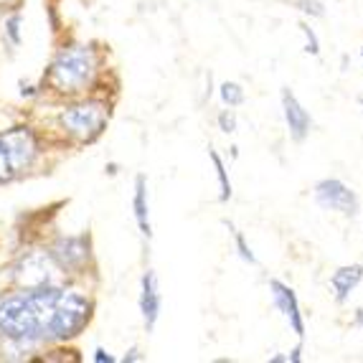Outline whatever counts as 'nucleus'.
<instances>
[{
    "instance_id": "6",
    "label": "nucleus",
    "mask_w": 363,
    "mask_h": 363,
    "mask_svg": "<svg viewBox=\"0 0 363 363\" xmlns=\"http://www.w3.org/2000/svg\"><path fill=\"white\" fill-rule=\"evenodd\" d=\"M0 140H3L8 155H11V163L16 168V173H23V170H28L30 165L36 163L41 145H38L36 133L28 125H16V128L3 130Z\"/></svg>"
},
{
    "instance_id": "8",
    "label": "nucleus",
    "mask_w": 363,
    "mask_h": 363,
    "mask_svg": "<svg viewBox=\"0 0 363 363\" xmlns=\"http://www.w3.org/2000/svg\"><path fill=\"white\" fill-rule=\"evenodd\" d=\"M315 201L328 211H340L345 216H356L358 213V199L351 188L338 178H325L315 186Z\"/></svg>"
},
{
    "instance_id": "12",
    "label": "nucleus",
    "mask_w": 363,
    "mask_h": 363,
    "mask_svg": "<svg viewBox=\"0 0 363 363\" xmlns=\"http://www.w3.org/2000/svg\"><path fill=\"white\" fill-rule=\"evenodd\" d=\"M361 279H363V267L361 264H348V267L335 269L333 277H330V287L335 290V300H338V303H345L348 295L361 285Z\"/></svg>"
},
{
    "instance_id": "5",
    "label": "nucleus",
    "mask_w": 363,
    "mask_h": 363,
    "mask_svg": "<svg viewBox=\"0 0 363 363\" xmlns=\"http://www.w3.org/2000/svg\"><path fill=\"white\" fill-rule=\"evenodd\" d=\"M49 257L61 272L69 274H82L84 267L89 264L91 257V244L89 236H59L54 244L49 247Z\"/></svg>"
},
{
    "instance_id": "27",
    "label": "nucleus",
    "mask_w": 363,
    "mask_h": 363,
    "mask_svg": "<svg viewBox=\"0 0 363 363\" xmlns=\"http://www.w3.org/2000/svg\"><path fill=\"white\" fill-rule=\"evenodd\" d=\"M11 3H16V0H0V6H11Z\"/></svg>"
},
{
    "instance_id": "13",
    "label": "nucleus",
    "mask_w": 363,
    "mask_h": 363,
    "mask_svg": "<svg viewBox=\"0 0 363 363\" xmlns=\"http://www.w3.org/2000/svg\"><path fill=\"white\" fill-rule=\"evenodd\" d=\"M133 208H135V221H138V226H140V234L150 239L152 226H150V206H147V181H145V176L135 178Z\"/></svg>"
},
{
    "instance_id": "9",
    "label": "nucleus",
    "mask_w": 363,
    "mask_h": 363,
    "mask_svg": "<svg viewBox=\"0 0 363 363\" xmlns=\"http://www.w3.org/2000/svg\"><path fill=\"white\" fill-rule=\"evenodd\" d=\"M269 290H272V300L277 305V310L287 318L290 328L295 330V335L300 340L305 338V320L303 313H300V303H297V295L292 292V287H287L285 282L279 279H269Z\"/></svg>"
},
{
    "instance_id": "4",
    "label": "nucleus",
    "mask_w": 363,
    "mask_h": 363,
    "mask_svg": "<svg viewBox=\"0 0 363 363\" xmlns=\"http://www.w3.org/2000/svg\"><path fill=\"white\" fill-rule=\"evenodd\" d=\"M109 120V104L99 99H84V102L69 104L61 109L59 125L61 130L77 143H91L102 135Z\"/></svg>"
},
{
    "instance_id": "14",
    "label": "nucleus",
    "mask_w": 363,
    "mask_h": 363,
    "mask_svg": "<svg viewBox=\"0 0 363 363\" xmlns=\"http://www.w3.org/2000/svg\"><path fill=\"white\" fill-rule=\"evenodd\" d=\"M208 157H211L213 168H216L218 188H221V194H218V201H229L231 199V181H229V173H226L224 160H221V157H218V152L211 150V147H208Z\"/></svg>"
},
{
    "instance_id": "22",
    "label": "nucleus",
    "mask_w": 363,
    "mask_h": 363,
    "mask_svg": "<svg viewBox=\"0 0 363 363\" xmlns=\"http://www.w3.org/2000/svg\"><path fill=\"white\" fill-rule=\"evenodd\" d=\"M94 361H97V363H112V361H115V356H109L104 348H97V351H94Z\"/></svg>"
},
{
    "instance_id": "1",
    "label": "nucleus",
    "mask_w": 363,
    "mask_h": 363,
    "mask_svg": "<svg viewBox=\"0 0 363 363\" xmlns=\"http://www.w3.org/2000/svg\"><path fill=\"white\" fill-rule=\"evenodd\" d=\"M61 287L43 285L0 300V335L21 345L49 340V320Z\"/></svg>"
},
{
    "instance_id": "3",
    "label": "nucleus",
    "mask_w": 363,
    "mask_h": 363,
    "mask_svg": "<svg viewBox=\"0 0 363 363\" xmlns=\"http://www.w3.org/2000/svg\"><path fill=\"white\" fill-rule=\"evenodd\" d=\"M91 300L77 290H64L61 287L56 297L54 310L49 320V340H72L77 338L91 320Z\"/></svg>"
},
{
    "instance_id": "10",
    "label": "nucleus",
    "mask_w": 363,
    "mask_h": 363,
    "mask_svg": "<svg viewBox=\"0 0 363 363\" xmlns=\"http://www.w3.org/2000/svg\"><path fill=\"white\" fill-rule=\"evenodd\" d=\"M282 109H285V122L287 128H290V138L295 143H303L310 133V125H313L308 109L297 102V97L290 89H282Z\"/></svg>"
},
{
    "instance_id": "23",
    "label": "nucleus",
    "mask_w": 363,
    "mask_h": 363,
    "mask_svg": "<svg viewBox=\"0 0 363 363\" xmlns=\"http://www.w3.org/2000/svg\"><path fill=\"white\" fill-rule=\"evenodd\" d=\"M300 353H303V345H297L295 351H292V356H287V361H292V363H300V361H303V356H300Z\"/></svg>"
},
{
    "instance_id": "21",
    "label": "nucleus",
    "mask_w": 363,
    "mask_h": 363,
    "mask_svg": "<svg viewBox=\"0 0 363 363\" xmlns=\"http://www.w3.org/2000/svg\"><path fill=\"white\" fill-rule=\"evenodd\" d=\"M218 128H221V133H234L236 130V115L231 109H224V112L218 115Z\"/></svg>"
},
{
    "instance_id": "24",
    "label": "nucleus",
    "mask_w": 363,
    "mask_h": 363,
    "mask_svg": "<svg viewBox=\"0 0 363 363\" xmlns=\"http://www.w3.org/2000/svg\"><path fill=\"white\" fill-rule=\"evenodd\" d=\"M128 361H140V353H138V348H133V351L128 353V356H125V363Z\"/></svg>"
},
{
    "instance_id": "29",
    "label": "nucleus",
    "mask_w": 363,
    "mask_h": 363,
    "mask_svg": "<svg viewBox=\"0 0 363 363\" xmlns=\"http://www.w3.org/2000/svg\"><path fill=\"white\" fill-rule=\"evenodd\" d=\"M361 104H363V102H361Z\"/></svg>"
},
{
    "instance_id": "17",
    "label": "nucleus",
    "mask_w": 363,
    "mask_h": 363,
    "mask_svg": "<svg viewBox=\"0 0 363 363\" xmlns=\"http://www.w3.org/2000/svg\"><path fill=\"white\" fill-rule=\"evenodd\" d=\"M297 11H303L305 16H313V18H323L325 16V6L320 0H297L295 3Z\"/></svg>"
},
{
    "instance_id": "18",
    "label": "nucleus",
    "mask_w": 363,
    "mask_h": 363,
    "mask_svg": "<svg viewBox=\"0 0 363 363\" xmlns=\"http://www.w3.org/2000/svg\"><path fill=\"white\" fill-rule=\"evenodd\" d=\"M6 33H8V38H11V43L18 46L21 43V13H13L11 18L6 21Z\"/></svg>"
},
{
    "instance_id": "28",
    "label": "nucleus",
    "mask_w": 363,
    "mask_h": 363,
    "mask_svg": "<svg viewBox=\"0 0 363 363\" xmlns=\"http://www.w3.org/2000/svg\"><path fill=\"white\" fill-rule=\"evenodd\" d=\"M361 56H363V49H361Z\"/></svg>"
},
{
    "instance_id": "15",
    "label": "nucleus",
    "mask_w": 363,
    "mask_h": 363,
    "mask_svg": "<svg viewBox=\"0 0 363 363\" xmlns=\"http://www.w3.org/2000/svg\"><path fill=\"white\" fill-rule=\"evenodd\" d=\"M221 99H224V104H229V107H239V104L244 102V89L236 82H224L221 84Z\"/></svg>"
},
{
    "instance_id": "26",
    "label": "nucleus",
    "mask_w": 363,
    "mask_h": 363,
    "mask_svg": "<svg viewBox=\"0 0 363 363\" xmlns=\"http://www.w3.org/2000/svg\"><path fill=\"white\" fill-rule=\"evenodd\" d=\"M287 361V356H282V353H279V356H272V363H285Z\"/></svg>"
},
{
    "instance_id": "16",
    "label": "nucleus",
    "mask_w": 363,
    "mask_h": 363,
    "mask_svg": "<svg viewBox=\"0 0 363 363\" xmlns=\"http://www.w3.org/2000/svg\"><path fill=\"white\" fill-rule=\"evenodd\" d=\"M16 176H18V173L13 168L11 155H8L6 145H3V140H0V186H3V183H11Z\"/></svg>"
},
{
    "instance_id": "7",
    "label": "nucleus",
    "mask_w": 363,
    "mask_h": 363,
    "mask_svg": "<svg viewBox=\"0 0 363 363\" xmlns=\"http://www.w3.org/2000/svg\"><path fill=\"white\" fill-rule=\"evenodd\" d=\"M13 269H16L13 277H16L21 290H33V287L54 285V262H51V257L30 252V255L21 257L18 264L13 267Z\"/></svg>"
},
{
    "instance_id": "19",
    "label": "nucleus",
    "mask_w": 363,
    "mask_h": 363,
    "mask_svg": "<svg viewBox=\"0 0 363 363\" xmlns=\"http://www.w3.org/2000/svg\"><path fill=\"white\" fill-rule=\"evenodd\" d=\"M234 242H236V249H239V257L249 264H257V257L252 255V249L247 247V239H244L242 231H234Z\"/></svg>"
},
{
    "instance_id": "11",
    "label": "nucleus",
    "mask_w": 363,
    "mask_h": 363,
    "mask_svg": "<svg viewBox=\"0 0 363 363\" xmlns=\"http://www.w3.org/2000/svg\"><path fill=\"white\" fill-rule=\"evenodd\" d=\"M140 313H143L145 328L152 330L157 318H160V290H157L155 272H150V269L143 274V287H140Z\"/></svg>"
},
{
    "instance_id": "20",
    "label": "nucleus",
    "mask_w": 363,
    "mask_h": 363,
    "mask_svg": "<svg viewBox=\"0 0 363 363\" xmlns=\"http://www.w3.org/2000/svg\"><path fill=\"white\" fill-rule=\"evenodd\" d=\"M300 30H303V33H305V38H308V46H305V51H308V54H313V56H318V54H320V43H318V36H315V30L310 28L308 23H303V26H300Z\"/></svg>"
},
{
    "instance_id": "25",
    "label": "nucleus",
    "mask_w": 363,
    "mask_h": 363,
    "mask_svg": "<svg viewBox=\"0 0 363 363\" xmlns=\"http://www.w3.org/2000/svg\"><path fill=\"white\" fill-rule=\"evenodd\" d=\"M353 323H356L358 328H363V310H356V320Z\"/></svg>"
},
{
    "instance_id": "2",
    "label": "nucleus",
    "mask_w": 363,
    "mask_h": 363,
    "mask_svg": "<svg viewBox=\"0 0 363 363\" xmlns=\"http://www.w3.org/2000/svg\"><path fill=\"white\" fill-rule=\"evenodd\" d=\"M99 54L94 46H84V43H72L59 49L49 67V77L46 84L64 97H77L82 91H86L99 74Z\"/></svg>"
}]
</instances>
